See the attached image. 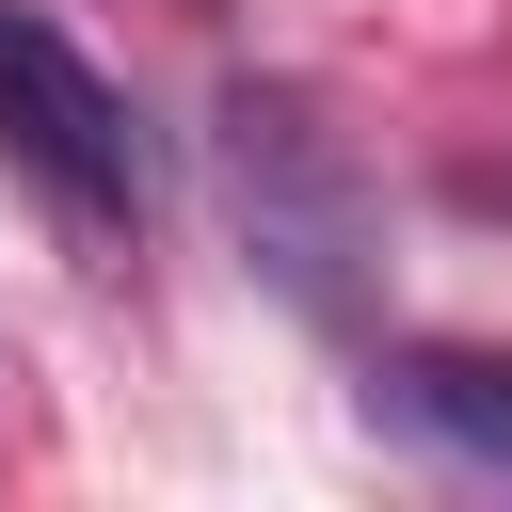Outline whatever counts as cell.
I'll return each mask as SVG.
<instances>
[{"instance_id": "3957f363", "label": "cell", "mask_w": 512, "mask_h": 512, "mask_svg": "<svg viewBox=\"0 0 512 512\" xmlns=\"http://www.w3.org/2000/svg\"><path fill=\"white\" fill-rule=\"evenodd\" d=\"M384 416L432 432L448 464L512 480V352H400V368H384Z\"/></svg>"}, {"instance_id": "6da1fadb", "label": "cell", "mask_w": 512, "mask_h": 512, "mask_svg": "<svg viewBox=\"0 0 512 512\" xmlns=\"http://www.w3.org/2000/svg\"><path fill=\"white\" fill-rule=\"evenodd\" d=\"M208 176H224L240 256H256L320 336H352V320H368V272H384V224H368V176H352V144L320 128V96H288V80H224V112H208Z\"/></svg>"}, {"instance_id": "7a4b0ae2", "label": "cell", "mask_w": 512, "mask_h": 512, "mask_svg": "<svg viewBox=\"0 0 512 512\" xmlns=\"http://www.w3.org/2000/svg\"><path fill=\"white\" fill-rule=\"evenodd\" d=\"M0 160H16L80 240H128V224H144V128H128V96H112L48 16H16V0H0Z\"/></svg>"}]
</instances>
